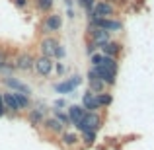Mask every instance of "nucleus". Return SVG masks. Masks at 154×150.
<instances>
[{
    "mask_svg": "<svg viewBox=\"0 0 154 150\" xmlns=\"http://www.w3.org/2000/svg\"><path fill=\"white\" fill-rule=\"evenodd\" d=\"M66 16H68V18H72V20H74L76 12H74V8H72V6H66Z\"/></svg>",
    "mask_w": 154,
    "mask_h": 150,
    "instance_id": "obj_35",
    "label": "nucleus"
},
{
    "mask_svg": "<svg viewBox=\"0 0 154 150\" xmlns=\"http://www.w3.org/2000/svg\"><path fill=\"white\" fill-rule=\"evenodd\" d=\"M53 70L57 72V76H63L64 72H66V66H64V64L59 60V63H55V64H53Z\"/></svg>",
    "mask_w": 154,
    "mask_h": 150,
    "instance_id": "obj_29",
    "label": "nucleus"
},
{
    "mask_svg": "<svg viewBox=\"0 0 154 150\" xmlns=\"http://www.w3.org/2000/svg\"><path fill=\"white\" fill-rule=\"evenodd\" d=\"M96 51H100V49H98V45H94L92 41H88V43H86V55L90 57V55H94Z\"/></svg>",
    "mask_w": 154,
    "mask_h": 150,
    "instance_id": "obj_31",
    "label": "nucleus"
},
{
    "mask_svg": "<svg viewBox=\"0 0 154 150\" xmlns=\"http://www.w3.org/2000/svg\"><path fill=\"white\" fill-rule=\"evenodd\" d=\"M96 136H98V133H96V131H90V129H86V131L80 133V142H82L84 146H94Z\"/></svg>",
    "mask_w": 154,
    "mask_h": 150,
    "instance_id": "obj_20",
    "label": "nucleus"
},
{
    "mask_svg": "<svg viewBox=\"0 0 154 150\" xmlns=\"http://www.w3.org/2000/svg\"><path fill=\"white\" fill-rule=\"evenodd\" d=\"M59 142L64 148H76L80 144V135L74 131H63L59 135Z\"/></svg>",
    "mask_w": 154,
    "mask_h": 150,
    "instance_id": "obj_17",
    "label": "nucleus"
},
{
    "mask_svg": "<svg viewBox=\"0 0 154 150\" xmlns=\"http://www.w3.org/2000/svg\"><path fill=\"white\" fill-rule=\"evenodd\" d=\"M35 8H37L41 14H47V12H53V6H55V0H33Z\"/></svg>",
    "mask_w": 154,
    "mask_h": 150,
    "instance_id": "obj_22",
    "label": "nucleus"
},
{
    "mask_svg": "<svg viewBox=\"0 0 154 150\" xmlns=\"http://www.w3.org/2000/svg\"><path fill=\"white\" fill-rule=\"evenodd\" d=\"M78 4L86 10V14L88 12H92V8H94V4H96V0H78Z\"/></svg>",
    "mask_w": 154,
    "mask_h": 150,
    "instance_id": "obj_28",
    "label": "nucleus"
},
{
    "mask_svg": "<svg viewBox=\"0 0 154 150\" xmlns=\"http://www.w3.org/2000/svg\"><path fill=\"white\" fill-rule=\"evenodd\" d=\"M2 101H4V107H6V113L8 115H12V117H18V115H22V109H20V105H18V101H16V96H14V92H10V90H6V92H2Z\"/></svg>",
    "mask_w": 154,
    "mask_h": 150,
    "instance_id": "obj_12",
    "label": "nucleus"
},
{
    "mask_svg": "<svg viewBox=\"0 0 154 150\" xmlns=\"http://www.w3.org/2000/svg\"><path fill=\"white\" fill-rule=\"evenodd\" d=\"M64 55H66V51H64V47H63V45H59V47H57V53H55V59L63 60V59H64Z\"/></svg>",
    "mask_w": 154,
    "mask_h": 150,
    "instance_id": "obj_32",
    "label": "nucleus"
},
{
    "mask_svg": "<svg viewBox=\"0 0 154 150\" xmlns=\"http://www.w3.org/2000/svg\"><path fill=\"white\" fill-rule=\"evenodd\" d=\"M102 123H103V117L100 115V111H86L84 119L78 121L74 127H76V131H78V133L86 131V129H90V131H96V133H98L100 129H102Z\"/></svg>",
    "mask_w": 154,
    "mask_h": 150,
    "instance_id": "obj_1",
    "label": "nucleus"
},
{
    "mask_svg": "<svg viewBox=\"0 0 154 150\" xmlns=\"http://www.w3.org/2000/svg\"><path fill=\"white\" fill-rule=\"evenodd\" d=\"M6 64H12V53L8 47L0 45V68L6 66Z\"/></svg>",
    "mask_w": 154,
    "mask_h": 150,
    "instance_id": "obj_23",
    "label": "nucleus"
},
{
    "mask_svg": "<svg viewBox=\"0 0 154 150\" xmlns=\"http://www.w3.org/2000/svg\"><path fill=\"white\" fill-rule=\"evenodd\" d=\"M2 84H4V86H6L10 92H20V94L31 96V86H27L26 82L14 78V76H4V78H2Z\"/></svg>",
    "mask_w": 154,
    "mask_h": 150,
    "instance_id": "obj_11",
    "label": "nucleus"
},
{
    "mask_svg": "<svg viewBox=\"0 0 154 150\" xmlns=\"http://www.w3.org/2000/svg\"><path fill=\"white\" fill-rule=\"evenodd\" d=\"M102 66H107V68H113V70H119V60L113 59V57H102Z\"/></svg>",
    "mask_w": 154,
    "mask_h": 150,
    "instance_id": "obj_26",
    "label": "nucleus"
},
{
    "mask_svg": "<svg viewBox=\"0 0 154 150\" xmlns=\"http://www.w3.org/2000/svg\"><path fill=\"white\" fill-rule=\"evenodd\" d=\"M64 4H66V6H72V0H64Z\"/></svg>",
    "mask_w": 154,
    "mask_h": 150,
    "instance_id": "obj_36",
    "label": "nucleus"
},
{
    "mask_svg": "<svg viewBox=\"0 0 154 150\" xmlns=\"http://www.w3.org/2000/svg\"><path fill=\"white\" fill-rule=\"evenodd\" d=\"M102 53L100 51H96L94 55H90V66H100V64H102Z\"/></svg>",
    "mask_w": 154,
    "mask_h": 150,
    "instance_id": "obj_27",
    "label": "nucleus"
},
{
    "mask_svg": "<svg viewBox=\"0 0 154 150\" xmlns=\"http://www.w3.org/2000/svg\"><path fill=\"white\" fill-rule=\"evenodd\" d=\"M41 127L49 136H57V139H59V135L63 131H66V127H64L59 119H55V117H45V121H43Z\"/></svg>",
    "mask_w": 154,
    "mask_h": 150,
    "instance_id": "obj_15",
    "label": "nucleus"
},
{
    "mask_svg": "<svg viewBox=\"0 0 154 150\" xmlns=\"http://www.w3.org/2000/svg\"><path fill=\"white\" fill-rule=\"evenodd\" d=\"M53 117H55V119H59L64 127H70V119H68L66 111H63V109H53Z\"/></svg>",
    "mask_w": 154,
    "mask_h": 150,
    "instance_id": "obj_24",
    "label": "nucleus"
},
{
    "mask_svg": "<svg viewBox=\"0 0 154 150\" xmlns=\"http://www.w3.org/2000/svg\"><path fill=\"white\" fill-rule=\"evenodd\" d=\"M86 35H88V41H92L94 45H98V49L103 45V43H107L109 39H111V33H109V31H103V29H100V27H96V26H88Z\"/></svg>",
    "mask_w": 154,
    "mask_h": 150,
    "instance_id": "obj_8",
    "label": "nucleus"
},
{
    "mask_svg": "<svg viewBox=\"0 0 154 150\" xmlns=\"http://www.w3.org/2000/svg\"><path fill=\"white\" fill-rule=\"evenodd\" d=\"M4 115H8V113H6V107H4V101H2V92H0V117H4Z\"/></svg>",
    "mask_w": 154,
    "mask_h": 150,
    "instance_id": "obj_34",
    "label": "nucleus"
},
{
    "mask_svg": "<svg viewBox=\"0 0 154 150\" xmlns=\"http://www.w3.org/2000/svg\"><path fill=\"white\" fill-rule=\"evenodd\" d=\"M115 18L117 16V4L109 0H96L92 12H88V18Z\"/></svg>",
    "mask_w": 154,
    "mask_h": 150,
    "instance_id": "obj_2",
    "label": "nucleus"
},
{
    "mask_svg": "<svg viewBox=\"0 0 154 150\" xmlns=\"http://www.w3.org/2000/svg\"><path fill=\"white\" fill-rule=\"evenodd\" d=\"M96 72H98V78L102 80L105 84V88H113L117 84V70H113V68H107V66H94Z\"/></svg>",
    "mask_w": 154,
    "mask_h": 150,
    "instance_id": "obj_14",
    "label": "nucleus"
},
{
    "mask_svg": "<svg viewBox=\"0 0 154 150\" xmlns=\"http://www.w3.org/2000/svg\"><path fill=\"white\" fill-rule=\"evenodd\" d=\"M64 107H66V101L64 99H57L55 101V109H64Z\"/></svg>",
    "mask_w": 154,
    "mask_h": 150,
    "instance_id": "obj_33",
    "label": "nucleus"
},
{
    "mask_svg": "<svg viewBox=\"0 0 154 150\" xmlns=\"http://www.w3.org/2000/svg\"><path fill=\"white\" fill-rule=\"evenodd\" d=\"M33 63H35V55L31 51H18L14 55V59H12V64H14L16 70L20 72H29L33 70Z\"/></svg>",
    "mask_w": 154,
    "mask_h": 150,
    "instance_id": "obj_3",
    "label": "nucleus"
},
{
    "mask_svg": "<svg viewBox=\"0 0 154 150\" xmlns=\"http://www.w3.org/2000/svg\"><path fill=\"white\" fill-rule=\"evenodd\" d=\"M14 96H16V101H18V105H20L22 111H27V109L33 105V103H31V99H29V96L20 94V92H14Z\"/></svg>",
    "mask_w": 154,
    "mask_h": 150,
    "instance_id": "obj_21",
    "label": "nucleus"
},
{
    "mask_svg": "<svg viewBox=\"0 0 154 150\" xmlns=\"http://www.w3.org/2000/svg\"><path fill=\"white\" fill-rule=\"evenodd\" d=\"M82 105L86 111H100L102 109V105H100L98 101V94H92V92H86V94L82 96Z\"/></svg>",
    "mask_w": 154,
    "mask_h": 150,
    "instance_id": "obj_19",
    "label": "nucleus"
},
{
    "mask_svg": "<svg viewBox=\"0 0 154 150\" xmlns=\"http://www.w3.org/2000/svg\"><path fill=\"white\" fill-rule=\"evenodd\" d=\"M100 53L105 57H113V59H119L121 53H123V45H121L119 41H113V39H109L107 43H103L102 47H100Z\"/></svg>",
    "mask_w": 154,
    "mask_h": 150,
    "instance_id": "obj_16",
    "label": "nucleus"
},
{
    "mask_svg": "<svg viewBox=\"0 0 154 150\" xmlns=\"http://www.w3.org/2000/svg\"><path fill=\"white\" fill-rule=\"evenodd\" d=\"M29 2L31 0H12V4H14L18 10H26V8L29 6Z\"/></svg>",
    "mask_w": 154,
    "mask_h": 150,
    "instance_id": "obj_30",
    "label": "nucleus"
},
{
    "mask_svg": "<svg viewBox=\"0 0 154 150\" xmlns=\"http://www.w3.org/2000/svg\"><path fill=\"white\" fill-rule=\"evenodd\" d=\"M98 101H100V105H102V109L103 107H109V105L113 103V96L105 90V92H102V94H98Z\"/></svg>",
    "mask_w": 154,
    "mask_h": 150,
    "instance_id": "obj_25",
    "label": "nucleus"
},
{
    "mask_svg": "<svg viewBox=\"0 0 154 150\" xmlns=\"http://www.w3.org/2000/svg\"><path fill=\"white\" fill-rule=\"evenodd\" d=\"M80 84H82V76H80V74H74V76H70L68 80H63V82L55 84L53 88H55L57 94H72V92H74Z\"/></svg>",
    "mask_w": 154,
    "mask_h": 150,
    "instance_id": "obj_10",
    "label": "nucleus"
},
{
    "mask_svg": "<svg viewBox=\"0 0 154 150\" xmlns=\"http://www.w3.org/2000/svg\"><path fill=\"white\" fill-rule=\"evenodd\" d=\"M66 115H68V119H70V125H76L78 121L84 119L86 109H84L82 105H78V103H72V105H66Z\"/></svg>",
    "mask_w": 154,
    "mask_h": 150,
    "instance_id": "obj_18",
    "label": "nucleus"
},
{
    "mask_svg": "<svg viewBox=\"0 0 154 150\" xmlns=\"http://www.w3.org/2000/svg\"><path fill=\"white\" fill-rule=\"evenodd\" d=\"M59 39L55 35H45V37L39 41V55L43 57H49V59H55V53H57V47H59Z\"/></svg>",
    "mask_w": 154,
    "mask_h": 150,
    "instance_id": "obj_7",
    "label": "nucleus"
},
{
    "mask_svg": "<svg viewBox=\"0 0 154 150\" xmlns=\"http://www.w3.org/2000/svg\"><path fill=\"white\" fill-rule=\"evenodd\" d=\"M86 78H88V92H92V94H102V92L107 90V88H105V84L98 78V72H96L94 66L88 68Z\"/></svg>",
    "mask_w": 154,
    "mask_h": 150,
    "instance_id": "obj_13",
    "label": "nucleus"
},
{
    "mask_svg": "<svg viewBox=\"0 0 154 150\" xmlns=\"http://www.w3.org/2000/svg\"><path fill=\"white\" fill-rule=\"evenodd\" d=\"M60 27H63V16L59 12H47L45 18L41 22V31L45 35H53V33H59Z\"/></svg>",
    "mask_w": 154,
    "mask_h": 150,
    "instance_id": "obj_5",
    "label": "nucleus"
},
{
    "mask_svg": "<svg viewBox=\"0 0 154 150\" xmlns=\"http://www.w3.org/2000/svg\"><path fill=\"white\" fill-rule=\"evenodd\" d=\"M88 26H96L103 31H109V33H117V31L123 29V22L117 18H88Z\"/></svg>",
    "mask_w": 154,
    "mask_h": 150,
    "instance_id": "obj_4",
    "label": "nucleus"
},
{
    "mask_svg": "<svg viewBox=\"0 0 154 150\" xmlns=\"http://www.w3.org/2000/svg\"><path fill=\"white\" fill-rule=\"evenodd\" d=\"M53 64H55V60L49 59V57H35V63H33V70L37 76H43V78H47V76L53 74Z\"/></svg>",
    "mask_w": 154,
    "mask_h": 150,
    "instance_id": "obj_6",
    "label": "nucleus"
},
{
    "mask_svg": "<svg viewBox=\"0 0 154 150\" xmlns=\"http://www.w3.org/2000/svg\"><path fill=\"white\" fill-rule=\"evenodd\" d=\"M26 117H27V123H29L31 127H41L45 117H47V109L43 107V105H31V107L27 109Z\"/></svg>",
    "mask_w": 154,
    "mask_h": 150,
    "instance_id": "obj_9",
    "label": "nucleus"
}]
</instances>
